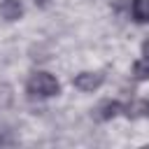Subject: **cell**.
<instances>
[{
  "label": "cell",
  "instance_id": "6da1fadb",
  "mask_svg": "<svg viewBox=\"0 0 149 149\" xmlns=\"http://www.w3.org/2000/svg\"><path fill=\"white\" fill-rule=\"evenodd\" d=\"M26 91L30 95H37V98H51V95H58L61 93V84L54 74L49 72H33L26 81Z\"/></svg>",
  "mask_w": 149,
  "mask_h": 149
},
{
  "label": "cell",
  "instance_id": "7a4b0ae2",
  "mask_svg": "<svg viewBox=\"0 0 149 149\" xmlns=\"http://www.w3.org/2000/svg\"><path fill=\"white\" fill-rule=\"evenodd\" d=\"M102 84H105V72H79L72 77V86L84 93H91V91L100 88Z\"/></svg>",
  "mask_w": 149,
  "mask_h": 149
},
{
  "label": "cell",
  "instance_id": "3957f363",
  "mask_svg": "<svg viewBox=\"0 0 149 149\" xmlns=\"http://www.w3.org/2000/svg\"><path fill=\"white\" fill-rule=\"evenodd\" d=\"M119 114H123V105L119 100H105L93 109V119L95 121H109V119H114Z\"/></svg>",
  "mask_w": 149,
  "mask_h": 149
},
{
  "label": "cell",
  "instance_id": "277c9868",
  "mask_svg": "<svg viewBox=\"0 0 149 149\" xmlns=\"http://www.w3.org/2000/svg\"><path fill=\"white\" fill-rule=\"evenodd\" d=\"M123 116H128V119H144V116H149V98L126 102L123 105Z\"/></svg>",
  "mask_w": 149,
  "mask_h": 149
},
{
  "label": "cell",
  "instance_id": "5b68a950",
  "mask_svg": "<svg viewBox=\"0 0 149 149\" xmlns=\"http://www.w3.org/2000/svg\"><path fill=\"white\" fill-rule=\"evenodd\" d=\"M0 16L5 21H19L23 16V5L21 0H2L0 2Z\"/></svg>",
  "mask_w": 149,
  "mask_h": 149
},
{
  "label": "cell",
  "instance_id": "8992f818",
  "mask_svg": "<svg viewBox=\"0 0 149 149\" xmlns=\"http://www.w3.org/2000/svg\"><path fill=\"white\" fill-rule=\"evenodd\" d=\"M133 21L137 23H149V0H130L128 5Z\"/></svg>",
  "mask_w": 149,
  "mask_h": 149
},
{
  "label": "cell",
  "instance_id": "52a82bcc",
  "mask_svg": "<svg viewBox=\"0 0 149 149\" xmlns=\"http://www.w3.org/2000/svg\"><path fill=\"white\" fill-rule=\"evenodd\" d=\"M133 77L137 81H147L149 79V58H140L133 63Z\"/></svg>",
  "mask_w": 149,
  "mask_h": 149
},
{
  "label": "cell",
  "instance_id": "ba28073f",
  "mask_svg": "<svg viewBox=\"0 0 149 149\" xmlns=\"http://www.w3.org/2000/svg\"><path fill=\"white\" fill-rule=\"evenodd\" d=\"M2 144H14V137H12V133H9L7 128L0 126V147H2Z\"/></svg>",
  "mask_w": 149,
  "mask_h": 149
},
{
  "label": "cell",
  "instance_id": "9c48e42d",
  "mask_svg": "<svg viewBox=\"0 0 149 149\" xmlns=\"http://www.w3.org/2000/svg\"><path fill=\"white\" fill-rule=\"evenodd\" d=\"M142 56H144V58H149V37L142 42Z\"/></svg>",
  "mask_w": 149,
  "mask_h": 149
},
{
  "label": "cell",
  "instance_id": "30bf717a",
  "mask_svg": "<svg viewBox=\"0 0 149 149\" xmlns=\"http://www.w3.org/2000/svg\"><path fill=\"white\" fill-rule=\"evenodd\" d=\"M47 2H49V0H35V5H40V7H44Z\"/></svg>",
  "mask_w": 149,
  "mask_h": 149
}]
</instances>
